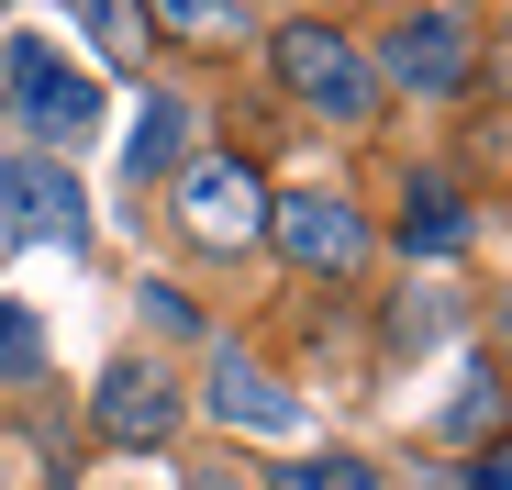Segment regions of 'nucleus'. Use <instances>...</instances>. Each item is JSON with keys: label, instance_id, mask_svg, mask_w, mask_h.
<instances>
[{"label": "nucleus", "instance_id": "obj_8", "mask_svg": "<svg viewBox=\"0 0 512 490\" xmlns=\"http://www.w3.org/2000/svg\"><path fill=\"white\" fill-rule=\"evenodd\" d=\"M201 401H212L223 424H245V435H301V401L256 368V357H234V346H212V390H201Z\"/></svg>", "mask_w": 512, "mask_h": 490}, {"label": "nucleus", "instance_id": "obj_1", "mask_svg": "<svg viewBox=\"0 0 512 490\" xmlns=\"http://www.w3.org/2000/svg\"><path fill=\"white\" fill-rule=\"evenodd\" d=\"M268 56H279V90H290L301 112H323V123H368V112H379V67L357 56V34H334V23H279Z\"/></svg>", "mask_w": 512, "mask_h": 490}, {"label": "nucleus", "instance_id": "obj_16", "mask_svg": "<svg viewBox=\"0 0 512 490\" xmlns=\"http://www.w3.org/2000/svg\"><path fill=\"white\" fill-rule=\"evenodd\" d=\"M457 490H512V457H479V468H457Z\"/></svg>", "mask_w": 512, "mask_h": 490}, {"label": "nucleus", "instance_id": "obj_2", "mask_svg": "<svg viewBox=\"0 0 512 490\" xmlns=\"http://www.w3.org/2000/svg\"><path fill=\"white\" fill-rule=\"evenodd\" d=\"M268 245H279L301 279H357L368 268V223H357V201H334V190L268 201Z\"/></svg>", "mask_w": 512, "mask_h": 490}, {"label": "nucleus", "instance_id": "obj_17", "mask_svg": "<svg viewBox=\"0 0 512 490\" xmlns=\"http://www.w3.org/2000/svg\"><path fill=\"white\" fill-rule=\"evenodd\" d=\"M190 490H245V479L234 468H190Z\"/></svg>", "mask_w": 512, "mask_h": 490}, {"label": "nucleus", "instance_id": "obj_14", "mask_svg": "<svg viewBox=\"0 0 512 490\" xmlns=\"http://www.w3.org/2000/svg\"><path fill=\"white\" fill-rule=\"evenodd\" d=\"M45 368V335H34V312L23 301H0V379H34Z\"/></svg>", "mask_w": 512, "mask_h": 490}, {"label": "nucleus", "instance_id": "obj_9", "mask_svg": "<svg viewBox=\"0 0 512 490\" xmlns=\"http://www.w3.org/2000/svg\"><path fill=\"white\" fill-rule=\"evenodd\" d=\"M190 123H201V112H190L179 90H145V123L123 134V179H134V190L167 179V168H179V145H190Z\"/></svg>", "mask_w": 512, "mask_h": 490}, {"label": "nucleus", "instance_id": "obj_7", "mask_svg": "<svg viewBox=\"0 0 512 490\" xmlns=\"http://www.w3.org/2000/svg\"><path fill=\"white\" fill-rule=\"evenodd\" d=\"M90 413H101L112 446H167V435H179V390H167L145 357H123V368H101V401H90Z\"/></svg>", "mask_w": 512, "mask_h": 490}, {"label": "nucleus", "instance_id": "obj_11", "mask_svg": "<svg viewBox=\"0 0 512 490\" xmlns=\"http://www.w3.org/2000/svg\"><path fill=\"white\" fill-rule=\"evenodd\" d=\"M268 490H379V468H368V457H301V468H279Z\"/></svg>", "mask_w": 512, "mask_h": 490}, {"label": "nucleus", "instance_id": "obj_4", "mask_svg": "<svg viewBox=\"0 0 512 490\" xmlns=\"http://www.w3.org/2000/svg\"><path fill=\"white\" fill-rule=\"evenodd\" d=\"M179 223H190L201 245H256V234H268V179H256L245 156H190Z\"/></svg>", "mask_w": 512, "mask_h": 490}, {"label": "nucleus", "instance_id": "obj_15", "mask_svg": "<svg viewBox=\"0 0 512 490\" xmlns=\"http://www.w3.org/2000/svg\"><path fill=\"white\" fill-rule=\"evenodd\" d=\"M457 390H468V401H457V413H446V435L468 446V435H490V413H501V390H490V368H468Z\"/></svg>", "mask_w": 512, "mask_h": 490}, {"label": "nucleus", "instance_id": "obj_6", "mask_svg": "<svg viewBox=\"0 0 512 490\" xmlns=\"http://www.w3.org/2000/svg\"><path fill=\"white\" fill-rule=\"evenodd\" d=\"M379 78H401L412 101H457L468 78H479V45H468L457 12H412V23L379 45Z\"/></svg>", "mask_w": 512, "mask_h": 490}, {"label": "nucleus", "instance_id": "obj_13", "mask_svg": "<svg viewBox=\"0 0 512 490\" xmlns=\"http://www.w3.org/2000/svg\"><path fill=\"white\" fill-rule=\"evenodd\" d=\"M145 12H156V23H167V34H201V45H212V34H234V23H245V12H234V0H145Z\"/></svg>", "mask_w": 512, "mask_h": 490}, {"label": "nucleus", "instance_id": "obj_10", "mask_svg": "<svg viewBox=\"0 0 512 490\" xmlns=\"http://www.w3.org/2000/svg\"><path fill=\"white\" fill-rule=\"evenodd\" d=\"M401 245H412V257H457V245H468V212H457L446 179H412V201H401Z\"/></svg>", "mask_w": 512, "mask_h": 490}, {"label": "nucleus", "instance_id": "obj_5", "mask_svg": "<svg viewBox=\"0 0 512 490\" xmlns=\"http://www.w3.org/2000/svg\"><path fill=\"white\" fill-rule=\"evenodd\" d=\"M0 234H23V245H78L90 234V201H78V179L56 156H0Z\"/></svg>", "mask_w": 512, "mask_h": 490}, {"label": "nucleus", "instance_id": "obj_3", "mask_svg": "<svg viewBox=\"0 0 512 490\" xmlns=\"http://www.w3.org/2000/svg\"><path fill=\"white\" fill-rule=\"evenodd\" d=\"M12 101H23V123H34L45 145H90V134H101V90H90L78 67H56L45 34H12Z\"/></svg>", "mask_w": 512, "mask_h": 490}, {"label": "nucleus", "instance_id": "obj_12", "mask_svg": "<svg viewBox=\"0 0 512 490\" xmlns=\"http://www.w3.org/2000/svg\"><path fill=\"white\" fill-rule=\"evenodd\" d=\"M78 23L101 34V56H112V67H134V56H145V23L123 12V0H78Z\"/></svg>", "mask_w": 512, "mask_h": 490}]
</instances>
